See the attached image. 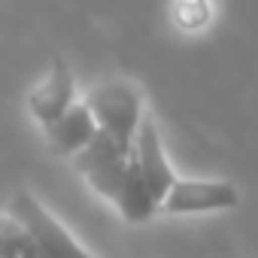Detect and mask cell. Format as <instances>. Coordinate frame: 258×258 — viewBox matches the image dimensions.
<instances>
[{
  "label": "cell",
  "mask_w": 258,
  "mask_h": 258,
  "mask_svg": "<svg viewBox=\"0 0 258 258\" xmlns=\"http://www.w3.org/2000/svg\"><path fill=\"white\" fill-rule=\"evenodd\" d=\"M85 106L91 109L100 131H106L112 140H118L124 149H131L137 124L143 118V100L134 85L127 82H100L88 91Z\"/></svg>",
  "instance_id": "cell-1"
},
{
  "label": "cell",
  "mask_w": 258,
  "mask_h": 258,
  "mask_svg": "<svg viewBox=\"0 0 258 258\" xmlns=\"http://www.w3.org/2000/svg\"><path fill=\"white\" fill-rule=\"evenodd\" d=\"M10 216L19 219L25 225V231L34 240L37 258H94L91 252H85L73 234L25 188H19L10 201Z\"/></svg>",
  "instance_id": "cell-2"
},
{
  "label": "cell",
  "mask_w": 258,
  "mask_h": 258,
  "mask_svg": "<svg viewBox=\"0 0 258 258\" xmlns=\"http://www.w3.org/2000/svg\"><path fill=\"white\" fill-rule=\"evenodd\" d=\"M240 204V191L225 179H173L167 195L158 204V213H219L234 210Z\"/></svg>",
  "instance_id": "cell-3"
},
{
  "label": "cell",
  "mask_w": 258,
  "mask_h": 258,
  "mask_svg": "<svg viewBox=\"0 0 258 258\" xmlns=\"http://www.w3.org/2000/svg\"><path fill=\"white\" fill-rule=\"evenodd\" d=\"M131 155L152 191V198L161 204V198L167 195V188L173 185L176 173L164 155V143H161V134H158V124L152 121V115H143L140 124H137V134H134V143H131Z\"/></svg>",
  "instance_id": "cell-4"
},
{
  "label": "cell",
  "mask_w": 258,
  "mask_h": 258,
  "mask_svg": "<svg viewBox=\"0 0 258 258\" xmlns=\"http://www.w3.org/2000/svg\"><path fill=\"white\" fill-rule=\"evenodd\" d=\"M73 73L67 67L64 58H52V67L46 73V79L28 94V109L40 124L55 121L70 103H73Z\"/></svg>",
  "instance_id": "cell-5"
},
{
  "label": "cell",
  "mask_w": 258,
  "mask_h": 258,
  "mask_svg": "<svg viewBox=\"0 0 258 258\" xmlns=\"http://www.w3.org/2000/svg\"><path fill=\"white\" fill-rule=\"evenodd\" d=\"M46 131V140H49V149L52 155H61V158H70L76 155L97 131V121L91 115V109L85 103H70L55 121L43 124Z\"/></svg>",
  "instance_id": "cell-6"
},
{
  "label": "cell",
  "mask_w": 258,
  "mask_h": 258,
  "mask_svg": "<svg viewBox=\"0 0 258 258\" xmlns=\"http://www.w3.org/2000/svg\"><path fill=\"white\" fill-rule=\"evenodd\" d=\"M112 204L121 213V219L131 222V225H143V222H149L158 213V201L152 198V191H149V185H146L134 155L127 158V167H124V176L118 182V191H115Z\"/></svg>",
  "instance_id": "cell-7"
},
{
  "label": "cell",
  "mask_w": 258,
  "mask_h": 258,
  "mask_svg": "<svg viewBox=\"0 0 258 258\" xmlns=\"http://www.w3.org/2000/svg\"><path fill=\"white\" fill-rule=\"evenodd\" d=\"M173 16L182 28H201L207 22V0H176Z\"/></svg>",
  "instance_id": "cell-8"
},
{
  "label": "cell",
  "mask_w": 258,
  "mask_h": 258,
  "mask_svg": "<svg viewBox=\"0 0 258 258\" xmlns=\"http://www.w3.org/2000/svg\"><path fill=\"white\" fill-rule=\"evenodd\" d=\"M0 258H19L16 249H13V243L4 237V231H0Z\"/></svg>",
  "instance_id": "cell-9"
}]
</instances>
